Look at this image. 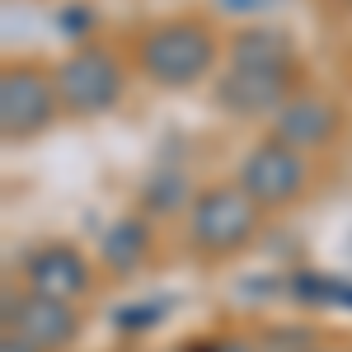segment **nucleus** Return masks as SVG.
I'll list each match as a JSON object with an SVG mask.
<instances>
[{
  "instance_id": "nucleus-13",
  "label": "nucleus",
  "mask_w": 352,
  "mask_h": 352,
  "mask_svg": "<svg viewBox=\"0 0 352 352\" xmlns=\"http://www.w3.org/2000/svg\"><path fill=\"white\" fill-rule=\"evenodd\" d=\"M184 352H258V348L244 338H207V343H188Z\"/></svg>"
},
{
  "instance_id": "nucleus-14",
  "label": "nucleus",
  "mask_w": 352,
  "mask_h": 352,
  "mask_svg": "<svg viewBox=\"0 0 352 352\" xmlns=\"http://www.w3.org/2000/svg\"><path fill=\"white\" fill-rule=\"evenodd\" d=\"M0 352H38V348H33V343H24L19 333H10V329H5V338H0Z\"/></svg>"
},
{
  "instance_id": "nucleus-2",
  "label": "nucleus",
  "mask_w": 352,
  "mask_h": 352,
  "mask_svg": "<svg viewBox=\"0 0 352 352\" xmlns=\"http://www.w3.org/2000/svg\"><path fill=\"white\" fill-rule=\"evenodd\" d=\"M217 66V38L197 19H169L155 24L136 43V71L160 89H192Z\"/></svg>"
},
{
  "instance_id": "nucleus-12",
  "label": "nucleus",
  "mask_w": 352,
  "mask_h": 352,
  "mask_svg": "<svg viewBox=\"0 0 352 352\" xmlns=\"http://www.w3.org/2000/svg\"><path fill=\"white\" fill-rule=\"evenodd\" d=\"M146 212H155V217H164V212H188V202H192V192L188 184H184V174H155L151 184H146Z\"/></svg>"
},
{
  "instance_id": "nucleus-8",
  "label": "nucleus",
  "mask_w": 352,
  "mask_h": 352,
  "mask_svg": "<svg viewBox=\"0 0 352 352\" xmlns=\"http://www.w3.org/2000/svg\"><path fill=\"white\" fill-rule=\"evenodd\" d=\"M338 127H343V113H338V104H333L329 94H292V99L268 118V136L296 146L305 155L320 151V146H329V141L338 136Z\"/></svg>"
},
{
  "instance_id": "nucleus-16",
  "label": "nucleus",
  "mask_w": 352,
  "mask_h": 352,
  "mask_svg": "<svg viewBox=\"0 0 352 352\" xmlns=\"http://www.w3.org/2000/svg\"><path fill=\"white\" fill-rule=\"evenodd\" d=\"M179 352H184V348H179Z\"/></svg>"
},
{
  "instance_id": "nucleus-6",
  "label": "nucleus",
  "mask_w": 352,
  "mask_h": 352,
  "mask_svg": "<svg viewBox=\"0 0 352 352\" xmlns=\"http://www.w3.org/2000/svg\"><path fill=\"white\" fill-rule=\"evenodd\" d=\"M296 94L292 71H268V66H226L212 85V99L230 118H272Z\"/></svg>"
},
{
  "instance_id": "nucleus-4",
  "label": "nucleus",
  "mask_w": 352,
  "mask_h": 352,
  "mask_svg": "<svg viewBox=\"0 0 352 352\" xmlns=\"http://www.w3.org/2000/svg\"><path fill=\"white\" fill-rule=\"evenodd\" d=\"M235 184H240L263 212L272 207H292L305 197L310 188V164H305V151L287 146V141H258L254 151H244V160L235 164Z\"/></svg>"
},
{
  "instance_id": "nucleus-3",
  "label": "nucleus",
  "mask_w": 352,
  "mask_h": 352,
  "mask_svg": "<svg viewBox=\"0 0 352 352\" xmlns=\"http://www.w3.org/2000/svg\"><path fill=\"white\" fill-rule=\"evenodd\" d=\"M52 80H56L61 113H71V118H104V113L118 109V99L127 89V71L104 47H76L71 56L56 61Z\"/></svg>"
},
{
  "instance_id": "nucleus-1",
  "label": "nucleus",
  "mask_w": 352,
  "mask_h": 352,
  "mask_svg": "<svg viewBox=\"0 0 352 352\" xmlns=\"http://www.w3.org/2000/svg\"><path fill=\"white\" fill-rule=\"evenodd\" d=\"M258 226H263V207L240 184L202 188L188 202V244L197 258H235L258 240Z\"/></svg>"
},
{
  "instance_id": "nucleus-7",
  "label": "nucleus",
  "mask_w": 352,
  "mask_h": 352,
  "mask_svg": "<svg viewBox=\"0 0 352 352\" xmlns=\"http://www.w3.org/2000/svg\"><path fill=\"white\" fill-rule=\"evenodd\" d=\"M5 324H10V333H19L38 352H66L76 343V333H80V315H76V300L28 292V296L5 305Z\"/></svg>"
},
{
  "instance_id": "nucleus-11",
  "label": "nucleus",
  "mask_w": 352,
  "mask_h": 352,
  "mask_svg": "<svg viewBox=\"0 0 352 352\" xmlns=\"http://www.w3.org/2000/svg\"><path fill=\"white\" fill-rule=\"evenodd\" d=\"M230 66H268L292 71V38L272 24H249L230 38Z\"/></svg>"
},
{
  "instance_id": "nucleus-5",
  "label": "nucleus",
  "mask_w": 352,
  "mask_h": 352,
  "mask_svg": "<svg viewBox=\"0 0 352 352\" xmlns=\"http://www.w3.org/2000/svg\"><path fill=\"white\" fill-rule=\"evenodd\" d=\"M61 113L56 80L38 66H10L0 76V132L5 141H28L47 132L52 118Z\"/></svg>"
},
{
  "instance_id": "nucleus-10",
  "label": "nucleus",
  "mask_w": 352,
  "mask_h": 352,
  "mask_svg": "<svg viewBox=\"0 0 352 352\" xmlns=\"http://www.w3.org/2000/svg\"><path fill=\"white\" fill-rule=\"evenodd\" d=\"M146 254H151V230H146L141 217L113 221L109 230H104V240H99V263H104L113 277H132V272L146 263Z\"/></svg>"
},
{
  "instance_id": "nucleus-15",
  "label": "nucleus",
  "mask_w": 352,
  "mask_h": 352,
  "mask_svg": "<svg viewBox=\"0 0 352 352\" xmlns=\"http://www.w3.org/2000/svg\"><path fill=\"white\" fill-rule=\"evenodd\" d=\"M305 352H343V348H305Z\"/></svg>"
},
{
  "instance_id": "nucleus-9",
  "label": "nucleus",
  "mask_w": 352,
  "mask_h": 352,
  "mask_svg": "<svg viewBox=\"0 0 352 352\" xmlns=\"http://www.w3.org/2000/svg\"><path fill=\"white\" fill-rule=\"evenodd\" d=\"M24 277H28V292L80 300L89 292V258H85L76 244H43L24 263Z\"/></svg>"
}]
</instances>
